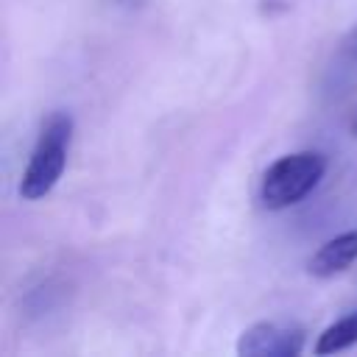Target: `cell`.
I'll list each match as a JSON object with an SVG mask.
<instances>
[{"instance_id": "obj_1", "label": "cell", "mask_w": 357, "mask_h": 357, "mask_svg": "<svg viewBox=\"0 0 357 357\" xmlns=\"http://www.w3.org/2000/svg\"><path fill=\"white\" fill-rule=\"evenodd\" d=\"M70 139H73V117L67 112L47 114L20 178V195L25 201H39L59 184L67 167Z\"/></svg>"}, {"instance_id": "obj_2", "label": "cell", "mask_w": 357, "mask_h": 357, "mask_svg": "<svg viewBox=\"0 0 357 357\" xmlns=\"http://www.w3.org/2000/svg\"><path fill=\"white\" fill-rule=\"evenodd\" d=\"M326 173V159L318 151L284 153L268 165L259 187V198L268 209H287L310 195Z\"/></svg>"}, {"instance_id": "obj_3", "label": "cell", "mask_w": 357, "mask_h": 357, "mask_svg": "<svg viewBox=\"0 0 357 357\" xmlns=\"http://www.w3.org/2000/svg\"><path fill=\"white\" fill-rule=\"evenodd\" d=\"M304 349V329L276 321H259L243 329L237 340L240 357H296Z\"/></svg>"}, {"instance_id": "obj_4", "label": "cell", "mask_w": 357, "mask_h": 357, "mask_svg": "<svg viewBox=\"0 0 357 357\" xmlns=\"http://www.w3.org/2000/svg\"><path fill=\"white\" fill-rule=\"evenodd\" d=\"M357 259V229H349L343 234H335L332 240H326L307 262V271L318 279H329L337 276L343 271H349Z\"/></svg>"}, {"instance_id": "obj_5", "label": "cell", "mask_w": 357, "mask_h": 357, "mask_svg": "<svg viewBox=\"0 0 357 357\" xmlns=\"http://www.w3.org/2000/svg\"><path fill=\"white\" fill-rule=\"evenodd\" d=\"M354 343H357V310L354 312H346L343 318H337L335 324H329L318 335L312 351L315 354H335V351H343V349H349Z\"/></svg>"}, {"instance_id": "obj_6", "label": "cell", "mask_w": 357, "mask_h": 357, "mask_svg": "<svg viewBox=\"0 0 357 357\" xmlns=\"http://www.w3.org/2000/svg\"><path fill=\"white\" fill-rule=\"evenodd\" d=\"M351 134H354V137H357V117H354V120H351Z\"/></svg>"}]
</instances>
